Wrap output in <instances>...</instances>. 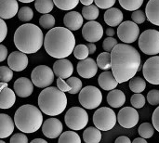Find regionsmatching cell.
Wrapping results in <instances>:
<instances>
[{
    "label": "cell",
    "instance_id": "6da1fadb",
    "mask_svg": "<svg viewBox=\"0 0 159 143\" xmlns=\"http://www.w3.org/2000/svg\"><path fill=\"white\" fill-rule=\"evenodd\" d=\"M111 69L118 82L122 84L135 76L142 59L138 50L129 44H117L111 51Z\"/></svg>",
    "mask_w": 159,
    "mask_h": 143
},
{
    "label": "cell",
    "instance_id": "7a4b0ae2",
    "mask_svg": "<svg viewBox=\"0 0 159 143\" xmlns=\"http://www.w3.org/2000/svg\"><path fill=\"white\" fill-rule=\"evenodd\" d=\"M44 47L46 52L55 59L69 57L75 47V37L66 27H53L45 35Z\"/></svg>",
    "mask_w": 159,
    "mask_h": 143
},
{
    "label": "cell",
    "instance_id": "3957f363",
    "mask_svg": "<svg viewBox=\"0 0 159 143\" xmlns=\"http://www.w3.org/2000/svg\"><path fill=\"white\" fill-rule=\"evenodd\" d=\"M13 41L19 51L25 54L36 53L44 44L42 30L33 23H25L15 31Z\"/></svg>",
    "mask_w": 159,
    "mask_h": 143
},
{
    "label": "cell",
    "instance_id": "277c9868",
    "mask_svg": "<svg viewBox=\"0 0 159 143\" xmlns=\"http://www.w3.org/2000/svg\"><path fill=\"white\" fill-rule=\"evenodd\" d=\"M38 106L42 113L48 116H57L64 112L67 106L66 94L58 87L44 88L38 96Z\"/></svg>",
    "mask_w": 159,
    "mask_h": 143
},
{
    "label": "cell",
    "instance_id": "5b68a950",
    "mask_svg": "<svg viewBox=\"0 0 159 143\" xmlns=\"http://www.w3.org/2000/svg\"><path fill=\"white\" fill-rule=\"evenodd\" d=\"M14 124L21 133H34L42 127V113L34 105H22L15 112Z\"/></svg>",
    "mask_w": 159,
    "mask_h": 143
},
{
    "label": "cell",
    "instance_id": "8992f818",
    "mask_svg": "<svg viewBox=\"0 0 159 143\" xmlns=\"http://www.w3.org/2000/svg\"><path fill=\"white\" fill-rule=\"evenodd\" d=\"M117 117L114 110L108 107L97 109L93 114V124L96 128L101 131H109L113 129L116 124Z\"/></svg>",
    "mask_w": 159,
    "mask_h": 143
},
{
    "label": "cell",
    "instance_id": "52a82bcc",
    "mask_svg": "<svg viewBox=\"0 0 159 143\" xmlns=\"http://www.w3.org/2000/svg\"><path fill=\"white\" fill-rule=\"evenodd\" d=\"M64 121L70 129L74 131L82 130L89 123V114L81 107H72L65 114Z\"/></svg>",
    "mask_w": 159,
    "mask_h": 143
},
{
    "label": "cell",
    "instance_id": "ba28073f",
    "mask_svg": "<svg viewBox=\"0 0 159 143\" xmlns=\"http://www.w3.org/2000/svg\"><path fill=\"white\" fill-rule=\"evenodd\" d=\"M139 47L146 55L159 54V31L148 29L140 34Z\"/></svg>",
    "mask_w": 159,
    "mask_h": 143
},
{
    "label": "cell",
    "instance_id": "9c48e42d",
    "mask_svg": "<svg viewBox=\"0 0 159 143\" xmlns=\"http://www.w3.org/2000/svg\"><path fill=\"white\" fill-rule=\"evenodd\" d=\"M78 100L82 107L88 110H93L97 109L102 102V94L98 87L88 86L81 89Z\"/></svg>",
    "mask_w": 159,
    "mask_h": 143
},
{
    "label": "cell",
    "instance_id": "30bf717a",
    "mask_svg": "<svg viewBox=\"0 0 159 143\" xmlns=\"http://www.w3.org/2000/svg\"><path fill=\"white\" fill-rule=\"evenodd\" d=\"M31 80L34 86L39 88H46L52 85L54 81V73L50 67L47 65H39L33 70Z\"/></svg>",
    "mask_w": 159,
    "mask_h": 143
},
{
    "label": "cell",
    "instance_id": "8fae6325",
    "mask_svg": "<svg viewBox=\"0 0 159 143\" xmlns=\"http://www.w3.org/2000/svg\"><path fill=\"white\" fill-rule=\"evenodd\" d=\"M117 36L124 44H132L140 36V28L131 20L122 21L117 28Z\"/></svg>",
    "mask_w": 159,
    "mask_h": 143
},
{
    "label": "cell",
    "instance_id": "7c38bea8",
    "mask_svg": "<svg viewBox=\"0 0 159 143\" xmlns=\"http://www.w3.org/2000/svg\"><path fill=\"white\" fill-rule=\"evenodd\" d=\"M143 74L148 83L152 85H159V56L156 55L151 57L144 62Z\"/></svg>",
    "mask_w": 159,
    "mask_h": 143
},
{
    "label": "cell",
    "instance_id": "4fadbf2b",
    "mask_svg": "<svg viewBox=\"0 0 159 143\" xmlns=\"http://www.w3.org/2000/svg\"><path fill=\"white\" fill-rule=\"evenodd\" d=\"M82 35L89 43L98 42L103 36V28L98 21H88L82 28Z\"/></svg>",
    "mask_w": 159,
    "mask_h": 143
},
{
    "label": "cell",
    "instance_id": "5bb4252c",
    "mask_svg": "<svg viewBox=\"0 0 159 143\" xmlns=\"http://www.w3.org/2000/svg\"><path fill=\"white\" fill-rule=\"evenodd\" d=\"M117 121L124 128H132L137 126L139 122V114L135 108L124 107L117 114Z\"/></svg>",
    "mask_w": 159,
    "mask_h": 143
},
{
    "label": "cell",
    "instance_id": "9a60e30c",
    "mask_svg": "<svg viewBox=\"0 0 159 143\" xmlns=\"http://www.w3.org/2000/svg\"><path fill=\"white\" fill-rule=\"evenodd\" d=\"M42 133L48 139H57L61 136L63 130L61 122L57 118H48L42 124Z\"/></svg>",
    "mask_w": 159,
    "mask_h": 143
},
{
    "label": "cell",
    "instance_id": "2e32d148",
    "mask_svg": "<svg viewBox=\"0 0 159 143\" xmlns=\"http://www.w3.org/2000/svg\"><path fill=\"white\" fill-rule=\"evenodd\" d=\"M8 67L15 72H22L28 66V57L20 51H13L7 57Z\"/></svg>",
    "mask_w": 159,
    "mask_h": 143
},
{
    "label": "cell",
    "instance_id": "e0dca14e",
    "mask_svg": "<svg viewBox=\"0 0 159 143\" xmlns=\"http://www.w3.org/2000/svg\"><path fill=\"white\" fill-rule=\"evenodd\" d=\"M98 72V65L91 58H87L77 63V73L85 79H90L96 75Z\"/></svg>",
    "mask_w": 159,
    "mask_h": 143
},
{
    "label": "cell",
    "instance_id": "ac0fdd59",
    "mask_svg": "<svg viewBox=\"0 0 159 143\" xmlns=\"http://www.w3.org/2000/svg\"><path fill=\"white\" fill-rule=\"evenodd\" d=\"M14 92L20 98H27L33 94L34 84L27 77H20L14 82Z\"/></svg>",
    "mask_w": 159,
    "mask_h": 143
},
{
    "label": "cell",
    "instance_id": "d6986e66",
    "mask_svg": "<svg viewBox=\"0 0 159 143\" xmlns=\"http://www.w3.org/2000/svg\"><path fill=\"white\" fill-rule=\"evenodd\" d=\"M53 73L60 78L67 79L74 73V66L67 59H60L53 64Z\"/></svg>",
    "mask_w": 159,
    "mask_h": 143
},
{
    "label": "cell",
    "instance_id": "ffe728a7",
    "mask_svg": "<svg viewBox=\"0 0 159 143\" xmlns=\"http://www.w3.org/2000/svg\"><path fill=\"white\" fill-rule=\"evenodd\" d=\"M19 4L18 0H0V18L8 20L18 13Z\"/></svg>",
    "mask_w": 159,
    "mask_h": 143
},
{
    "label": "cell",
    "instance_id": "44dd1931",
    "mask_svg": "<svg viewBox=\"0 0 159 143\" xmlns=\"http://www.w3.org/2000/svg\"><path fill=\"white\" fill-rule=\"evenodd\" d=\"M83 16L77 11L67 12L63 17V23L70 31H77L83 25Z\"/></svg>",
    "mask_w": 159,
    "mask_h": 143
},
{
    "label": "cell",
    "instance_id": "7402d4cb",
    "mask_svg": "<svg viewBox=\"0 0 159 143\" xmlns=\"http://www.w3.org/2000/svg\"><path fill=\"white\" fill-rule=\"evenodd\" d=\"M104 21L110 27L118 26L124 20L123 12L117 7H111L108 8L103 16Z\"/></svg>",
    "mask_w": 159,
    "mask_h": 143
},
{
    "label": "cell",
    "instance_id": "603a6c76",
    "mask_svg": "<svg viewBox=\"0 0 159 143\" xmlns=\"http://www.w3.org/2000/svg\"><path fill=\"white\" fill-rule=\"evenodd\" d=\"M98 83L99 86L106 91H111L116 89V87L118 86V82L116 81V79L115 78L112 71H105L103 73H102L99 75L98 78Z\"/></svg>",
    "mask_w": 159,
    "mask_h": 143
},
{
    "label": "cell",
    "instance_id": "cb8c5ba5",
    "mask_svg": "<svg viewBox=\"0 0 159 143\" xmlns=\"http://www.w3.org/2000/svg\"><path fill=\"white\" fill-rule=\"evenodd\" d=\"M16 101V94L8 87H6L0 91V109H10Z\"/></svg>",
    "mask_w": 159,
    "mask_h": 143
},
{
    "label": "cell",
    "instance_id": "d4e9b609",
    "mask_svg": "<svg viewBox=\"0 0 159 143\" xmlns=\"http://www.w3.org/2000/svg\"><path fill=\"white\" fill-rule=\"evenodd\" d=\"M14 121L6 114H0V139L9 137L14 131Z\"/></svg>",
    "mask_w": 159,
    "mask_h": 143
},
{
    "label": "cell",
    "instance_id": "484cf974",
    "mask_svg": "<svg viewBox=\"0 0 159 143\" xmlns=\"http://www.w3.org/2000/svg\"><path fill=\"white\" fill-rule=\"evenodd\" d=\"M146 19L154 25L159 26V0H149L145 7Z\"/></svg>",
    "mask_w": 159,
    "mask_h": 143
},
{
    "label": "cell",
    "instance_id": "4316f807",
    "mask_svg": "<svg viewBox=\"0 0 159 143\" xmlns=\"http://www.w3.org/2000/svg\"><path fill=\"white\" fill-rule=\"evenodd\" d=\"M107 102L113 108H121L126 102V95L119 89L111 90L107 95Z\"/></svg>",
    "mask_w": 159,
    "mask_h": 143
},
{
    "label": "cell",
    "instance_id": "83f0119b",
    "mask_svg": "<svg viewBox=\"0 0 159 143\" xmlns=\"http://www.w3.org/2000/svg\"><path fill=\"white\" fill-rule=\"evenodd\" d=\"M83 140L86 143H100L102 141V133L96 127H89L83 132Z\"/></svg>",
    "mask_w": 159,
    "mask_h": 143
},
{
    "label": "cell",
    "instance_id": "f1b7e54d",
    "mask_svg": "<svg viewBox=\"0 0 159 143\" xmlns=\"http://www.w3.org/2000/svg\"><path fill=\"white\" fill-rule=\"evenodd\" d=\"M34 7L37 12L41 14H48L52 11L54 7L53 0H35Z\"/></svg>",
    "mask_w": 159,
    "mask_h": 143
},
{
    "label": "cell",
    "instance_id": "f546056e",
    "mask_svg": "<svg viewBox=\"0 0 159 143\" xmlns=\"http://www.w3.org/2000/svg\"><path fill=\"white\" fill-rule=\"evenodd\" d=\"M99 7L96 5H89V6H84L82 8V16L84 19L90 20H95L99 17Z\"/></svg>",
    "mask_w": 159,
    "mask_h": 143
},
{
    "label": "cell",
    "instance_id": "4dcf8cb0",
    "mask_svg": "<svg viewBox=\"0 0 159 143\" xmlns=\"http://www.w3.org/2000/svg\"><path fill=\"white\" fill-rule=\"evenodd\" d=\"M129 89L134 93H142L146 88V82L142 77H133L129 81Z\"/></svg>",
    "mask_w": 159,
    "mask_h": 143
},
{
    "label": "cell",
    "instance_id": "1f68e13d",
    "mask_svg": "<svg viewBox=\"0 0 159 143\" xmlns=\"http://www.w3.org/2000/svg\"><path fill=\"white\" fill-rule=\"evenodd\" d=\"M98 68L103 70V71H108L111 69V54L109 52H102L99 54L97 57V61H96Z\"/></svg>",
    "mask_w": 159,
    "mask_h": 143
},
{
    "label": "cell",
    "instance_id": "d6a6232c",
    "mask_svg": "<svg viewBox=\"0 0 159 143\" xmlns=\"http://www.w3.org/2000/svg\"><path fill=\"white\" fill-rule=\"evenodd\" d=\"M58 143H81V139L75 131H65L59 137Z\"/></svg>",
    "mask_w": 159,
    "mask_h": 143
},
{
    "label": "cell",
    "instance_id": "836d02e7",
    "mask_svg": "<svg viewBox=\"0 0 159 143\" xmlns=\"http://www.w3.org/2000/svg\"><path fill=\"white\" fill-rule=\"evenodd\" d=\"M54 6L61 10H72L77 7L79 0H53Z\"/></svg>",
    "mask_w": 159,
    "mask_h": 143
},
{
    "label": "cell",
    "instance_id": "e575fe53",
    "mask_svg": "<svg viewBox=\"0 0 159 143\" xmlns=\"http://www.w3.org/2000/svg\"><path fill=\"white\" fill-rule=\"evenodd\" d=\"M120 6L128 11L138 10L143 4V0H118Z\"/></svg>",
    "mask_w": 159,
    "mask_h": 143
},
{
    "label": "cell",
    "instance_id": "d590c367",
    "mask_svg": "<svg viewBox=\"0 0 159 143\" xmlns=\"http://www.w3.org/2000/svg\"><path fill=\"white\" fill-rule=\"evenodd\" d=\"M155 127L150 123H143L139 127V134L143 139H150L154 136Z\"/></svg>",
    "mask_w": 159,
    "mask_h": 143
},
{
    "label": "cell",
    "instance_id": "8d00e7d4",
    "mask_svg": "<svg viewBox=\"0 0 159 143\" xmlns=\"http://www.w3.org/2000/svg\"><path fill=\"white\" fill-rule=\"evenodd\" d=\"M66 82L71 87V90L68 93H70L72 95H75V94H77V93H79L81 91L83 84H82V81L79 78H77V77H69V78H67Z\"/></svg>",
    "mask_w": 159,
    "mask_h": 143
},
{
    "label": "cell",
    "instance_id": "74e56055",
    "mask_svg": "<svg viewBox=\"0 0 159 143\" xmlns=\"http://www.w3.org/2000/svg\"><path fill=\"white\" fill-rule=\"evenodd\" d=\"M18 18L21 21H25V22H28L30 21L33 17H34V12H33V9L30 7H22L19 9L18 13Z\"/></svg>",
    "mask_w": 159,
    "mask_h": 143
},
{
    "label": "cell",
    "instance_id": "f35d334b",
    "mask_svg": "<svg viewBox=\"0 0 159 143\" xmlns=\"http://www.w3.org/2000/svg\"><path fill=\"white\" fill-rule=\"evenodd\" d=\"M73 53H74V56L79 60L87 59L89 55V51L87 45H83V44L77 45L76 47H75Z\"/></svg>",
    "mask_w": 159,
    "mask_h": 143
},
{
    "label": "cell",
    "instance_id": "ab89813d",
    "mask_svg": "<svg viewBox=\"0 0 159 143\" xmlns=\"http://www.w3.org/2000/svg\"><path fill=\"white\" fill-rule=\"evenodd\" d=\"M39 24L45 29H52L55 25V18L49 13L43 14L39 19Z\"/></svg>",
    "mask_w": 159,
    "mask_h": 143
},
{
    "label": "cell",
    "instance_id": "60d3db41",
    "mask_svg": "<svg viewBox=\"0 0 159 143\" xmlns=\"http://www.w3.org/2000/svg\"><path fill=\"white\" fill-rule=\"evenodd\" d=\"M130 102L133 106V108L135 109H142L143 108V106L145 105V97L141 94V93H135L131 99H130Z\"/></svg>",
    "mask_w": 159,
    "mask_h": 143
},
{
    "label": "cell",
    "instance_id": "b9f144b4",
    "mask_svg": "<svg viewBox=\"0 0 159 143\" xmlns=\"http://www.w3.org/2000/svg\"><path fill=\"white\" fill-rule=\"evenodd\" d=\"M13 78V71L7 66H0V82L8 83Z\"/></svg>",
    "mask_w": 159,
    "mask_h": 143
},
{
    "label": "cell",
    "instance_id": "7bdbcfd3",
    "mask_svg": "<svg viewBox=\"0 0 159 143\" xmlns=\"http://www.w3.org/2000/svg\"><path fill=\"white\" fill-rule=\"evenodd\" d=\"M131 20L136 24H142V23H143L145 21L146 15H145V13L143 10L138 9V10H135V11L132 12V14H131Z\"/></svg>",
    "mask_w": 159,
    "mask_h": 143
},
{
    "label": "cell",
    "instance_id": "ee69618b",
    "mask_svg": "<svg viewBox=\"0 0 159 143\" xmlns=\"http://www.w3.org/2000/svg\"><path fill=\"white\" fill-rule=\"evenodd\" d=\"M117 45V41L116 39H115L114 37H107L104 39L103 43H102V47L104 49L105 52H109L111 53V51L113 50V48Z\"/></svg>",
    "mask_w": 159,
    "mask_h": 143
},
{
    "label": "cell",
    "instance_id": "f6af8a7d",
    "mask_svg": "<svg viewBox=\"0 0 159 143\" xmlns=\"http://www.w3.org/2000/svg\"><path fill=\"white\" fill-rule=\"evenodd\" d=\"M147 101L155 106L159 104V90L157 89H152L147 94Z\"/></svg>",
    "mask_w": 159,
    "mask_h": 143
},
{
    "label": "cell",
    "instance_id": "bcb514c9",
    "mask_svg": "<svg viewBox=\"0 0 159 143\" xmlns=\"http://www.w3.org/2000/svg\"><path fill=\"white\" fill-rule=\"evenodd\" d=\"M95 5L102 9H108L114 7L116 0H94Z\"/></svg>",
    "mask_w": 159,
    "mask_h": 143
},
{
    "label": "cell",
    "instance_id": "7dc6e473",
    "mask_svg": "<svg viewBox=\"0 0 159 143\" xmlns=\"http://www.w3.org/2000/svg\"><path fill=\"white\" fill-rule=\"evenodd\" d=\"M10 143H28V138L23 133H16L10 138Z\"/></svg>",
    "mask_w": 159,
    "mask_h": 143
},
{
    "label": "cell",
    "instance_id": "c3c4849f",
    "mask_svg": "<svg viewBox=\"0 0 159 143\" xmlns=\"http://www.w3.org/2000/svg\"><path fill=\"white\" fill-rule=\"evenodd\" d=\"M57 87L61 90V91H62V92H69L70 90H71V87L68 85V83L64 80V79H62V78H58L57 79Z\"/></svg>",
    "mask_w": 159,
    "mask_h": 143
},
{
    "label": "cell",
    "instance_id": "681fc988",
    "mask_svg": "<svg viewBox=\"0 0 159 143\" xmlns=\"http://www.w3.org/2000/svg\"><path fill=\"white\" fill-rule=\"evenodd\" d=\"M7 34V26L3 19L0 18V44L3 42Z\"/></svg>",
    "mask_w": 159,
    "mask_h": 143
},
{
    "label": "cell",
    "instance_id": "f907efd6",
    "mask_svg": "<svg viewBox=\"0 0 159 143\" xmlns=\"http://www.w3.org/2000/svg\"><path fill=\"white\" fill-rule=\"evenodd\" d=\"M152 125L154 126L155 129L159 132V106L155 110L152 116Z\"/></svg>",
    "mask_w": 159,
    "mask_h": 143
},
{
    "label": "cell",
    "instance_id": "816d5d0a",
    "mask_svg": "<svg viewBox=\"0 0 159 143\" xmlns=\"http://www.w3.org/2000/svg\"><path fill=\"white\" fill-rule=\"evenodd\" d=\"M7 58V48L4 45L0 44V62L4 61Z\"/></svg>",
    "mask_w": 159,
    "mask_h": 143
},
{
    "label": "cell",
    "instance_id": "f5cc1de1",
    "mask_svg": "<svg viewBox=\"0 0 159 143\" xmlns=\"http://www.w3.org/2000/svg\"><path fill=\"white\" fill-rule=\"evenodd\" d=\"M115 143H131V141H130V139H129L128 137H126V136H120V137H118L116 140Z\"/></svg>",
    "mask_w": 159,
    "mask_h": 143
},
{
    "label": "cell",
    "instance_id": "db71d44e",
    "mask_svg": "<svg viewBox=\"0 0 159 143\" xmlns=\"http://www.w3.org/2000/svg\"><path fill=\"white\" fill-rule=\"evenodd\" d=\"M87 47H88V48H89V54H90V55H92V54L95 53L97 47H96V45H95L94 43H88V44H87Z\"/></svg>",
    "mask_w": 159,
    "mask_h": 143
},
{
    "label": "cell",
    "instance_id": "11a10c76",
    "mask_svg": "<svg viewBox=\"0 0 159 143\" xmlns=\"http://www.w3.org/2000/svg\"><path fill=\"white\" fill-rule=\"evenodd\" d=\"M106 34H107L108 37H113V36L115 35V30H114V28H112V27L107 28V30H106Z\"/></svg>",
    "mask_w": 159,
    "mask_h": 143
},
{
    "label": "cell",
    "instance_id": "9f6ffc18",
    "mask_svg": "<svg viewBox=\"0 0 159 143\" xmlns=\"http://www.w3.org/2000/svg\"><path fill=\"white\" fill-rule=\"evenodd\" d=\"M131 143H148L147 142V141L145 140V139H143V138H137V139H135Z\"/></svg>",
    "mask_w": 159,
    "mask_h": 143
},
{
    "label": "cell",
    "instance_id": "6f0895ef",
    "mask_svg": "<svg viewBox=\"0 0 159 143\" xmlns=\"http://www.w3.org/2000/svg\"><path fill=\"white\" fill-rule=\"evenodd\" d=\"M94 0H79V2H81L84 6H89L92 5Z\"/></svg>",
    "mask_w": 159,
    "mask_h": 143
},
{
    "label": "cell",
    "instance_id": "680465c9",
    "mask_svg": "<svg viewBox=\"0 0 159 143\" xmlns=\"http://www.w3.org/2000/svg\"><path fill=\"white\" fill-rule=\"evenodd\" d=\"M30 143H48V141L43 140V139H34Z\"/></svg>",
    "mask_w": 159,
    "mask_h": 143
},
{
    "label": "cell",
    "instance_id": "91938a15",
    "mask_svg": "<svg viewBox=\"0 0 159 143\" xmlns=\"http://www.w3.org/2000/svg\"><path fill=\"white\" fill-rule=\"evenodd\" d=\"M8 87L7 83H3V82H0V91H1V89H2V88H4V87Z\"/></svg>",
    "mask_w": 159,
    "mask_h": 143
},
{
    "label": "cell",
    "instance_id": "94428289",
    "mask_svg": "<svg viewBox=\"0 0 159 143\" xmlns=\"http://www.w3.org/2000/svg\"><path fill=\"white\" fill-rule=\"evenodd\" d=\"M18 1H20L21 3H31V2L35 1V0H18Z\"/></svg>",
    "mask_w": 159,
    "mask_h": 143
},
{
    "label": "cell",
    "instance_id": "6125c7cd",
    "mask_svg": "<svg viewBox=\"0 0 159 143\" xmlns=\"http://www.w3.org/2000/svg\"><path fill=\"white\" fill-rule=\"evenodd\" d=\"M0 143H6V142H5V141H1V140H0Z\"/></svg>",
    "mask_w": 159,
    "mask_h": 143
}]
</instances>
